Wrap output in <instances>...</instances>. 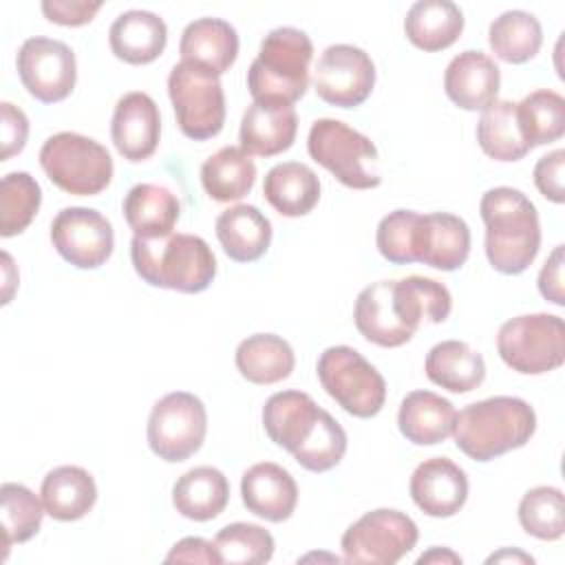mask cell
Instances as JSON below:
<instances>
[{"label": "cell", "mask_w": 565, "mask_h": 565, "mask_svg": "<svg viewBox=\"0 0 565 565\" xmlns=\"http://www.w3.org/2000/svg\"><path fill=\"white\" fill-rule=\"evenodd\" d=\"M263 426L309 472L335 468L347 452L344 428L302 391L274 393L263 406Z\"/></svg>", "instance_id": "obj_1"}, {"label": "cell", "mask_w": 565, "mask_h": 565, "mask_svg": "<svg viewBox=\"0 0 565 565\" xmlns=\"http://www.w3.org/2000/svg\"><path fill=\"white\" fill-rule=\"evenodd\" d=\"M479 214L486 225V256L505 276L523 274L541 247V223L534 203L516 188L499 185L481 196Z\"/></svg>", "instance_id": "obj_2"}, {"label": "cell", "mask_w": 565, "mask_h": 565, "mask_svg": "<svg viewBox=\"0 0 565 565\" xmlns=\"http://www.w3.org/2000/svg\"><path fill=\"white\" fill-rule=\"evenodd\" d=\"M534 430L536 413L525 399L497 395L459 411L452 437L466 457L483 463L525 446Z\"/></svg>", "instance_id": "obj_3"}, {"label": "cell", "mask_w": 565, "mask_h": 565, "mask_svg": "<svg viewBox=\"0 0 565 565\" xmlns=\"http://www.w3.org/2000/svg\"><path fill=\"white\" fill-rule=\"evenodd\" d=\"M130 258L135 271L148 285L181 294L205 291L216 276V258L210 245L194 234L132 236Z\"/></svg>", "instance_id": "obj_4"}, {"label": "cell", "mask_w": 565, "mask_h": 565, "mask_svg": "<svg viewBox=\"0 0 565 565\" xmlns=\"http://www.w3.org/2000/svg\"><path fill=\"white\" fill-rule=\"evenodd\" d=\"M313 44L309 35L294 26L269 31L256 60L247 71V88L254 99L298 102L309 86V62Z\"/></svg>", "instance_id": "obj_5"}, {"label": "cell", "mask_w": 565, "mask_h": 565, "mask_svg": "<svg viewBox=\"0 0 565 565\" xmlns=\"http://www.w3.org/2000/svg\"><path fill=\"white\" fill-rule=\"evenodd\" d=\"M309 157L329 170L342 185L353 190H371L382 183L375 143L338 119L313 121L307 137Z\"/></svg>", "instance_id": "obj_6"}, {"label": "cell", "mask_w": 565, "mask_h": 565, "mask_svg": "<svg viewBox=\"0 0 565 565\" xmlns=\"http://www.w3.org/2000/svg\"><path fill=\"white\" fill-rule=\"evenodd\" d=\"M40 166L49 181L75 196H95L113 179L108 150L79 132H57L40 150Z\"/></svg>", "instance_id": "obj_7"}, {"label": "cell", "mask_w": 565, "mask_h": 565, "mask_svg": "<svg viewBox=\"0 0 565 565\" xmlns=\"http://www.w3.org/2000/svg\"><path fill=\"white\" fill-rule=\"evenodd\" d=\"M318 380L327 395L349 415L375 417L386 402V382L380 371L353 347H329L318 358Z\"/></svg>", "instance_id": "obj_8"}, {"label": "cell", "mask_w": 565, "mask_h": 565, "mask_svg": "<svg viewBox=\"0 0 565 565\" xmlns=\"http://www.w3.org/2000/svg\"><path fill=\"white\" fill-rule=\"evenodd\" d=\"M497 351L516 373H550L565 362V322L554 313L510 318L497 333Z\"/></svg>", "instance_id": "obj_9"}, {"label": "cell", "mask_w": 565, "mask_h": 565, "mask_svg": "<svg viewBox=\"0 0 565 565\" xmlns=\"http://www.w3.org/2000/svg\"><path fill=\"white\" fill-rule=\"evenodd\" d=\"M146 433L148 446L159 459L168 463L185 461L203 446L207 433L205 406L192 393H168L154 402Z\"/></svg>", "instance_id": "obj_10"}, {"label": "cell", "mask_w": 565, "mask_h": 565, "mask_svg": "<svg viewBox=\"0 0 565 565\" xmlns=\"http://www.w3.org/2000/svg\"><path fill=\"white\" fill-rule=\"evenodd\" d=\"M419 539L415 521L391 508H377L362 514L342 534V561L344 563H371L393 565L406 556Z\"/></svg>", "instance_id": "obj_11"}, {"label": "cell", "mask_w": 565, "mask_h": 565, "mask_svg": "<svg viewBox=\"0 0 565 565\" xmlns=\"http://www.w3.org/2000/svg\"><path fill=\"white\" fill-rule=\"evenodd\" d=\"M168 95L185 137L205 141L223 130L225 95L218 77L179 62L168 75Z\"/></svg>", "instance_id": "obj_12"}, {"label": "cell", "mask_w": 565, "mask_h": 565, "mask_svg": "<svg viewBox=\"0 0 565 565\" xmlns=\"http://www.w3.org/2000/svg\"><path fill=\"white\" fill-rule=\"evenodd\" d=\"M18 75L29 95L42 104L66 99L77 79L75 53L68 44L53 38H29L18 51Z\"/></svg>", "instance_id": "obj_13"}, {"label": "cell", "mask_w": 565, "mask_h": 565, "mask_svg": "<svg viewBox=\"0 0 565 565\" xmlns=\"http://www.w3.org/2000/svg\"><path fill=\"white\" fill-rule=\"evenodd\" d=\"M375 86V64L366 51L353 44H331L322 51L316 71V95L338 108H355L369 99Z\"/></svg>", "instance_id": "obj_14"}, {"label": "cell", "mask_w": 565, "mask_h": 565, "mask_svg": "<svg viewBox=\"0 0 565 565\" xmlns=\"http://www.w3.org/2000/svg\"><path fill=\"white\" fill-rule=\"evenodd\" d=\"M55 252L77 269L102 267L115 247L110 221L90 207H64L51 223Z\"/></svg>", "instance_id": "obj_15"}, {"label": "cell", "mask_w": 565, "mask_h": 565, "mask_svg": "<svg viewBox=\"0 0 565 565\" xmlns=\"http://www.w3.org/2000/svg\"><path fill=\"white\" fill-rule=\"evenodd\" d=\"M110 137L124 159L132 163L150 159L161 137V117L154 99L141 90L119 97L110 121Z\"/></svg>", "instance_id": "obj_16"}, {"label": "cell", "mask_w": 565, "mask_h": 565, "mask_svg": "<svg viewBox=\"0 0 565 565\" xmlns=\"http://www.w3.org/2000/svg\"><path fill=\"white\" fill-rule=\"evenodd\" d=\"M408 490L424 514L446 519L463 508L468 499V477L448 457H430L413 470Z\"/></svg>", "instance_id": "obj_17"}, {"label": "cell", "mask_w": 565, "mask_h": 565, "mask_svg": "<svg viewBox=\"0 0 565 565\" xmlns=\"http://www.w3.org/2000/svg\"><path fill=\"white\" fill-rule=\"evenodd\" d=\"M298 117L294 104L254 99L241 119V148L252 157H276L294 146Z\"/></svg>", "instance_id": "obj_18"}, {"label": "cell", "mask_w": 565, "mask_h": 565, "mask_svg": "<svg viewBox=\"0 0 565 565\" xmlns=\"http://www.w3.org/2000/svg\"><path fill=\"white\" fill-rule=\"evenodd\" d=\"M501 71L481 51H463L450 60L444 73L448 99L463 110H486L497 102Z\"/></svg>", "instance_id": "obj_19"}, {"label": "cell", "mask_w": 565, "mask_h": 565, "mask_svg": "<svg viewBox=\"0 0 565 565\" xmlns=\"http://www.w3.org/2000/svg\"><path fill=\"white\" fill-rule=\"evenodd\" d=\"M179 53L183 64L221 77L238 55V33L221 18H199L183 29Z\"/></svg>", "instance_id": "obj_20"}, {"label": "cell", "mask_w": 565, "mask_h": 565, "mask_svg": "<svg viewBox=\"0 0 565 565\" xmlns=\"http://www.w3.org/2000/svg\"><path fill=\"white\" fill-rule=\"evenodd\" d=\"M243 505L271 523L287 521L298 503V486L289 470L278 463L260 461L243 472L241 479Z\"/></svg>", "instance_id": "obj_21"}, {"label": "cell", "mask_w": 565, "mask_h": 565, "mask_svg": "<svg viewBox=\"0 0 565 565\" xmlns=\"http://www.w3.org/2000/svg\"><path fill=\"white\" fill-rule=\"evenodd\" d=\"M353 320L358 331L373 344L395 349L415 333L402 322L393 302V280H377L358 294Z\"/></svg>", "instance_id": "obj_22"}, {"label": "cell", "mask_w": 565, "mask_h": 565, "mask_svg": "<svg viewBox=\"0 0 565 565\" xmlns=\"http://www.w3.org/2000/svg\"><path fill=\"white\" fill-rule=\"evenodd\" d=\"M166 42V22L157 13L141 9L117 15L108 31V44L115 57L135 66L154 62L163 53Z\"/></svg>", "instance_id": "obj_23"}, {"label": "cell", "mask_w": 565, "mask_h": 565, "mask_svg": "<svg viewBox=\"0 0 565 565\" xmlns=\"http://www.w3.org/2000/svg\"><path fill=\"white\" fill-rule=\"evenodd\" d=\"M455 415L457 411L446 397L433 391H413L399 404L397 426L408 441L435 446L452 435Z\"/></svg>", "instance_id": "obj_24"}, {"label": "cell", "mask_w": 565, "mask_h": 565, "mask_svg": "<svg viewBox=\"0 0 565 565\" xmlns=\"http://www.w3.org/2000/svg\"><path fill=\"white\" fill-rule=\"evenodd\" d=\"M216 238L236 263L258 260L271 243V223L256 205H234L218 214Z\"/></svg>", "instance_id": "obj_25"}, {"label": "cell", "mask_w": 565, "mask_h": 565, "mask_svg": "<svg viewBox=\"0 0 565 565\" xmlns=\"http://www.w3.org/2000/svg\"><path fill=\"white\" fill-rule=\"evenodd\" d=\"M263 194L278 214L289 218L305 216L320 201V179L300 161L276 163L265 174Z\"/></svg>", "instance_id": "obj_26"}, {"label": "cell", "mask_w": 565, "mask_h": 565, "mask_svg": "<svg viewBox=\"0 0 565 565\" xmlns=\"http://www.w3.org/2000/svg\"><path fill=\"white\" fill-rule=\"evenodd\" d=\"M124 218L135 236L161 238L172 234L179 221V199L163 185L137 183L124 196Z\"/></svg>", "instance_id": "obj_27"}, {"label": "cell", "mask_w": 565, "mask_h": 565, "mask_svg": "<svg viewBox=\"0 0 565 565\" xmlns=\"http://www.w3.org/2000/svg\"><path fill=\"white\" fill-rule=\"evenodd\" d=\"M40 497L51 519L77 521L93 510L97 501V486L88 470L79 466H57L46 472Z\"/></svg>", "instance_id": "obj_28"}, {"label": "cell", "mask_w": 565, "mask_h": 565, "mask_svg": "<svg viewBox=\"0 0 565 565\" xmlns=\"http://www.w3.org/2000/svg\"><path fill=\"white\" fill-rule=\"evenodd\" d=\"M230 501L227 477L212 466H196L183 472L172 486V505L190 521L216 519Z\"/></svg>", "instance_id": "obj_29"}, {"label": "cell", "mask_w": 565, "mask_h": 565, "mask_svg": "<svg viewBox=\"0 0 565 565\" xmlns=\"http://www.w3.org/2000/svg\"><path fill=\"white\" fill-rule=\"evenodd\" d=\"M463 31V13L450 0H419L404 18L408 42L426 53L444 51L459 40Z\"/></svg>", "instance_id": "obj_30"}, {"label": "cell", "mask_w": 565, "mask_h": 565, "mask_svg": "<svg viewBox=\"0 0 565 565\" xmlns=\"http://www.w3.org/2000/svg\"><path fill=\"white\" fill-rule=\"evenodd\" d=\"M428 380L450 393H470L486 380V362L481 353L461 340H444L435 344L424 362Z\"/></svg>", "instance_id": "obj_31"}, {"label": "cell", "mask_w": 565, "mask_h": 565, "mask_svg": "<svg viewBox=\"0 0 565 565\" xmlns=\"http://www.w3.org/2000/svg\"><path fill=\"white\" fill-rule=\"evenodd\" d=\"M238 373L252 384H276L291 375L296 366L294 349L276 333L247 335L234 355Z\"/></svg>", "instance_id": "obj_32"}, {"label": "cell", "mask_w": 565, "mask_h": 565, "mask_svg": "<svg viewBox=\"0 0 565 565\" xmlns=\"http://www.w3.org/2000/svg\"><path fill=\"white\" fill-rule=\"evenodd\" d=\"M470 254V230L461 216L448 212L424 214V245L419 263L455 271L459 269Z\"/></svg>", "instance_id": "obj_33"}, {"label": "cell", "mask_w": 565, "mask_h": 565, "mask_svg": "<svg viewBox=\"0 0 565 565\" xmlns=\"http://www.w3.org/2000/svg\"><path fill=\"white\" fill-rule=\"evenodd\" d=\"M256 166L241 146H225L201 166V183L210 199L218 203L238 201L254 188Z\"/></svg>", "instance_id": "obj_34"}, {"label": "cell", "mask_w": 565, "mask_h": 565, "mask_svg": "<svg viewBox=\"0 0 565 565\" xmlns=\"http://www.w3.org/2000/svg\"><path fill=\"white\" fill-rule=\"evenodd\" d=\"M393 300L399 318L413 333L422 322H444L452 309V298L446 285L424 276H406L402 280H393Z\"/></svg>", "instance_id": "obj_35"}, {"label": "cell", "mask_w": 565, "mask_h": 565, "mask_svg": "<svg viewBox=\"0 0 565 565\" xmlns=\"http://www.w3.org/2000/svg\"><path fill=\"white\" fill-rule=\"evenodd\" d=\"M477 141L481 150L497 161H519L532 148L523 137L516 102L497 99L490 104L477 124Z\"/></svg>", "instance_id": "obj_36"}, {"label": "cell", "mask_w": 565, "mask_h": 565, "mask_svg": "<svg viewBox=\"0 0 565 565\" xmlns=\"http://www.w3.org/2000/svg\"><path fill=\"white\" fill-rule=\"evenodd\" d=\"M488 42L499 60L508 64H523L541 51L543 29L532 13L512 9L492 20Z\"/></svg>", "instance_id": "obj_37"}, {"label": "cell", "mask_w": 565, "mask_h": 565, "mask_svg": "<svg viewBox=\"0 0 565 565\" xmlns=\"http://www.w3.org/2000/svg\"><path fill=\"white\" fill-rule=\"evenodd\" d=\"M0 521H2V547L7 558L13 543H24L40 532L44 503L22 483H2L0 488Z\"/></svg>", "instance_id": "obj_38"}, {"label": "cell", "mask_w": 565, "mask_h": 565, "mask_svg": "<svg viewBox=\"0 0 565 565\" xmlns=\"http://www.w3.org/2000/svg\"><path fill=\"white\" fill-rule=\"evenodd\" d=\"M380 254L393 265L419 263L424 243V214L413 210L388 212L375 232Z\"/></svg>", "instance_id": "obj_39"}, {"label": "cell", "mask_w": 565, "mask_h": 565, "mask_svg": "<svg viewBox=\"0 0 565 565\" xmlns=\"http://www.w3.org/2000/svg\"><path fill=\"white\" fill-rule=\"evenodd\" d=\"M516 113L530 148L558 141L565 135V99L554 90L530 93L516 104Z\"/></svg>", "instance_id": "obj_40"}, {"label": "cell", "mask_w": 565, "mask_h": 565, "mask_svg": "<svg viewBox=\"0 0 565 565\" xmlns=\"http://www.w3.org/2000/svg\"><path fill=\"white\" fill-rule=\"evenodd\" d=\"M42 203L40 183L29 172H9L0 183V234H22Z\"/></svg>", "instance_id": "obj_41"}, {"label": "cell", "mask_w": 565, "mask_h": 565, "mask_svg": "<svg viewBox=\"0 0 565 565\" xmlns=\"http://www.w3.org/2000/svg\"><path fill=\"white\" fill-rule=\"evenodd\" d=\"M519 523L534 539H561L565 532L563 492L554 486H536L527 490L519 503Z\"/></svg>", "instance_id": "obj_42"}, {"label": "cell", "mask_w": 565, "mask_h": 565, "mask_svg": "<svg viewBox=\"0 0 565 565\" xmlns=\"http://www.w3.org/2000/svg\"><path fill=\"white\" fill-rule=\"evenodd\" d=\"M214 550L221 563H267L274 556V536L256 523L238 521L218 530L214 536Z\"/></svg>", "instance_id": "obj_43"}, {"label": "cell", "mask_w": 565, "mask_h": 565, "mask_svg": "<svg viewBox=\"0 0 565 565\" xmlns=\"http://www.w3.org/2000/svg\"><path fill=\"white\" fill-rule=\"evenodd\" d=\"M26 137H29L26 115L11 102H2L0 104V139H2L0 161H9L13 154L22 152Z\"/></svg>", "instance_id": "obj_44"}, {"label": "cell", "mask_w": 565, "mask_h": 565, "mask_svg": "<svg viewBox=\"0 0 565 565\" xmlns=\"http://www.w3.org/2000/svg\"><path fill=\"white\" fill-rule=\"evenodd\" d=\"M563 166H565V150H561V148L541 157L534 166V185L552 203H563L565 201Z\"/></svg>", "instance_id": "obj_45"}, {"label": "cell", "mask_w": 565, "mask_h": 565, "mask_svg": "<svg viewBox=\"0 0 565 565\" xmlns=\"http://www.w3.org/2000/svg\"><path fill=\"white\" fill-rule=\"evenodd\" d=\"M99 9H102V2H84V0H44L42 2V13L46 15V20L62 26L88 24Z\"/></svg>", "instance_id": "obj_46"}, {"label": "cell", "mask_w": 565, "mask_h": 565, "mask_svg": "<svg viewBox=\"0 0 565 565\" xmlns=\"http://www.w3.org/2000/svg\"><path fill=\"white\" fill-rule=\"evenodd\" d=\"M563 265H565V247L556 245L554 252L547 256L545 265L539 271V291L552 305H565V289H563Z\"/></svg>", "instance_id": "obj_47"}, {"label": "cell", "mask_w": 565, "mask_h": 565, "mask_svg": "<svg viewBox=\"0 0 565 565\" xmlns=\"http://www.w3.org/2000/svg\"><path fill=\"white\" fill-rule=\"evenodd\" d=\"M214 563L221 565V558L214 550L212 541H205L201 536H185L179 543L172 545V550L166 556V563Z\"/></svg>", "instance_id": "obj_48"}, {"label": "cell", "mask_w": 565, "mask_h": 565, "mask_svg": "<svg viewBox=\"0 0 565 565\" xmlns=\"http://www.w3.org/2000/svg\"><path fill=\"white\" fill-rule=\"evenodd\" d=\"M424 563H461V558L448 547H433L417 558V565H424Z\"/></svg>", "instance_id": "obj_49"}, {"label": "cell", "mask_w": 565, "mask_h": 565, "mask_svg": "<svg viewBox=\"0 0 565 565\" xmlns=\"http://www.w3.org/2000/svg\"><path fill=\"white\" fill-rule=\"evenodd\" d=\"M505 561H516V563H534V558L530 556V554H523V552H519V550H501V552H497V554H492L490 558H488V563H505Z\"/></svg>", "instance_id": "obj_50"}, {"label": "cell", "mask_w": 565, "mask_h": 565, "mask_svg": "<svg viewBox=\"0 0 565 565\" xmlns=\"http://www.w3.org/2000/svg\"><path fill=\"white\" fill-rule=\"evenodd\" d=\"M2 263H4V296H2V302L7 305L9 300H11V289L9 287H13L15 282H11V278H9V271L13 269V263H11V256L4 252L2 254Z\"/></svg>", "instance_id": "obj_51"}]
</instances>
